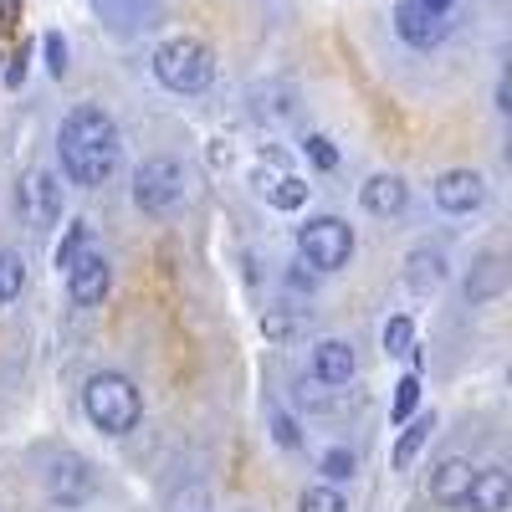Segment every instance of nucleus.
<instances>
[{
    "instance_id": "nucleus-14",
    "label": "nucleus",
    "mask_w": 512,
    "mask_h": 512,
    "mask_svg": "<svg viewBox=\"0 0 512 512\" xmlns=\"http://www.w3.org/2000/svg\"><path fill=\"white\" fill-rule=\"evenodd\" d=\"M446 282V251H436V246H415L410 256H405V287L410 292H436Z\"/></svg>"
},
{
    "instance_id": "nucleus-25",
    "label": "nucleus",
    "mask_w": 512,
    "mask_h": 512,
    "mask_svg": "<svg viewBox=\"0 0 512 512\" xmlns=\"http://www.w3.org/2000/svg\"><path fill=\"white\" fill-rule=\"evenodd\" d=\"M41 52H47V72H52V77H62V72H67V41H62L57 31L41 36Z\"/></svg>"
},
{
    "instance_id": "nucleus-10",
    "label": "nucleus",
    "mask_w": 512,
    "mask_h": 512,
    "mask_svg": "<svg viewBox=\"0 0 512 512\" xmlns=\"http://www.w3.org/2000/svg\"><path fill=\"white\" fill-rule=\"evenodd\" d=\"M354 374H359L354 344H344V338H323V344H313V379L318 384H349Z\"/></svg>"
},
{
    "instance_id": "nucleus-18",
    "label": "nucleus",
    "mask_w": 512,
    "mask_h": 512,
    "mask_svg": "<svg viewBox=\"0 0 512 512\" xmlns=\"http://www.w3.org/2000/svg\"><path fill=\"white\" fill-rule=\"evenodd\" d=\"M431 431H436V415H420V420H405V436L395 441V466L405 472V466L415 461V451L431 441Z\"/></svg>"
},
{
    "instance_id": "nucleus-15",
    "label": "nucleus",
    "mask_w": 512,
    "mask_h": 512,
    "mask_svg": "<svg viewBox=\"0 0 512 512\" xmlns=\"http://www.w3.org/2000/svg\"><path fill=\"white\" fill-rule=\"evenodd\" d=\"M472 472H477V466L466 461V456H446L436 472H431V497L446 502V507H461L466 487H472Z\"/></svg>"
},
{
    "instance_id": "nucleus-13",
    "label": "nucleus",
    "mask_w": 512,
    "mask_h": 512,
    "mask_svg": "<svg viewBox=\"0 0 512 512\" xmlns=\"http://www.w3.org/2000/svg\"><path fill=\"white\" fill-rule=\"evenodd\" d=\"M21 205H26L31 221H57L62 216V185H57V175L36 169V175L21 185Z\"/></svg>"
},
{
    "instance_id": "nucleus-4",
    "label": "nucleus",
    "mask_w": 512,
    "mask_h": 512,
    "mask_svg": "<svg viewBox=\"0 0 512 512\" xmlns=\"http://www.w3.org/2000/svg\"><path fill=\"white\" fill-rule=\"evenodd\" d=\"M354 226L338 216H313L308 226H297V251H303V267L313 272H338L354 262Z\"/></svg>"
},
{
    "instance_id": "nucleus-3",
    "label": "nucleus",
    "mask_w": 512,
    "mask_h": 512,
    "mask_svg": "<svg viewBox=\"0 0 512 512\" xmlns=\"http://www.w3.org/2000/svg\"><path fill=\"white\" fill-rule=\"evenodd\" d=\"M82 410H88V420L103 436H128L144 420V395L128 374L103 369V374L88 379V390H82Z\"/></svg>"
},
{
    "instance_id": "nucleus-7",
    "label": "nucleus",
    "mask_w": 512,
    "mask_h": 512,
    "mask_svg": "<svg viewBox=\"0 0 512 512\" xmlns=\"http://www.w3.org/2000/svg\"><path fill=\"white\" fill-rule=\"evenodd\" d=\"M67 292H72L77 308H98L103 297L113 292V262H108V256H103L93 241L67 262Z\"/></svg>"
},
{
    "instance_id": "nucleus-29",
    "label": "nucleus",
    "mask_w": 512,
    "mask_h": 512,
    "mask_svg": "<svg viewBox=\"0 0 512 512\" xmlns=\"http://www.w3.org/2000/svg\"><path fill=\"white\" fill-rule=\"evenodd\" d=\"M21 21V0H0V26H16Z\"/></svg>"
},
{
    "instance_id": "nucleus-9",
    "label": "nucleus",
    "mask_w": 512,
    "mask_h": 512,
    "mask_svg": "<svg viewBox=\"0 0 512 512\" xmlns=\"http://www.w3.org/2000/svg\"><path fill=\"white\" fill-rule=\"evenodd\" d=\"M395 36L405 41V47H415V52H431V47H441L446 21L431 16L420 0H400V6H395Z\"/></svg>"
},
{
    "instance_id": "nucleus-23",
    "label": "nucleus",
    "mask_w": 512,
    "mask_h": 512,
    "mask_svg": "<svg viewBox=\"0 0 512 512\" xmlns=\"http://www.w3.org/2000/svg\"><path fill=\"white\" fill-rule=\"evenodd\" d=\"M21 282H26V267L16 262L11 251H0V303H11V297H21Z\"/></svg>"
},
{
    "instance_id": "nucleus-20",
    "label": "nucleus",
    "mask_w": 512,
    "mask_h": 512,
    "mask_svg": "<svg viewBox=\"0 0 512 512\" xmlns=\"http://www.w3.org/2000/svg\"><path fill=\"white\" fill-rule=\"evenodd\" d=\"M297 512H349V502L333 482H318V487H308L303 497H297Z\"/></svg>"
},
{
    "instance_id": "nucleus-6",
    "label": "nucleus",
    "mask_w": 512,
    "mask_h": 512,
    "mask_svg": "<svg viewBox=\"0 0 512 512\" xmlns=\"http://www.w3.org/2000/svg\"><path fill=\"white\" fill-rule=\"evenodd\" d=\"M41 487H47V497L57 507H82V502H93V492H98V472L77 451H62V456H52L47 472H41Z\"/></svg>"
},
{
    "instance_id": "nucleus-19",
    "label": "nucleus",
    "mask_w": 512,
    "mask_h": 512,
    "mask_svg": "<svg viewBox=\"0 0 512 512\" xmlns=\"http://www.w3.org/2000/svg\"><path fill=\"white\" fill-rule=\"evenodd\" d=\"M318 472H323V482H354V472H359V456L349 451V446H328L323 456H318Z\"/></svg>"
},
{
    "instance_id": "nucleus-16",
    "label": "nucleus",
    "mask_w": 512,
    "mask_h": 512,
    "mask_svg": "<svg viewBox=\"0 0 512 512\" xmlns=\"http://www.w3.org/2000/svg\"><path fill=\"white\" fill-rule=\"evenodd\" d=\"M256 185H262L267 205H277V210H297L308 200V180H297V175H256Z\"/></svg>"
},
{
    "instance_id": "nucleus-21",
    "label": "nucleus",
    "mask_w": 512,
    "mask_h": 512,
    "mask_svg": "<svg viewBox=\"0 0 512 512\" xmlns=\"http://www.w3.org/2000/svg\"><path fill=\"white\" fill-rule=\"evenodd\" d=\"M415 405H420V374H405V379L395 384V405H390L395 425H405V420L415 415Z\"/></svg>"
},
{
    "instance_id": "nucleus-27",
    "label": "nucleus",
    "mask_w": 512,
    "mask_h": 512,
    "mask_svg": "<svg viewBox=\"0 0 512 512\" xmlns=\"http://www.w3.org/2000/svg\"><path fill=\"white\" fill-rule=\"evenodd\" d=\"M308 159H313L318 169H333V164H338V154H333V144H328L323 134H308Z\"/></svg>"
},
{
    "instance_id": "nucleus-8",
    "label": "nucleus",
    "mask_w": 512,
    "mask_h": 512,
    "mask_svg": "<svg viewBox=\"0 0 512 512\" xmlns=\"http://www.w3.org/2000/svg\"><path fill=\"white\" fill-rule=\"evenodd\" d=\"M431 195H436V205L446 210V216H472V210L487 200V180L477 175V169H446V175H436Z\"/></svg>"
},
{
    "instance_id": "nucleus-1",
    "label": "nucleus",
    "mask_w": 512,
    "mask_h": 512,
    "mask_svg": "<svg viewBox=\"0 0 512 512\" xmlns=\"http://www.w3.org/2000/svg\"><path fill=\"white\" fill-rule=\"evenodd\" d=\"M118 154H123L118 123L98 103H77L62 118V128H57V159H62V175L77 190H98L118 169Z\"/></svg>"
},
{
    "instance_id": "nucleus-24",
    "label": "nucleus",
    "mask_w": 512,
    "mask_h": 512,
    "mask_svg": "<svg viewBox=\"0 0 512 512\" xmlns=\"http://www.w3.org/2000/svg\"><path fill=\"white\" fill-rule=\"evenodd\" d=\"M82 246H88V221H72V226H67V236L57 241V272H67V262H72V256H77Z\"/></svg>"
},
{
    "instance_id": "nucleus-17",
    "label": "nucleus",
    "mask_w": 512,
    "mask_h": 512,
    "mask_svg": "<svg viewBox=\"0 0 512 512\" xmlns=\"http://www.w3.org/2000/svg\"><path fill=\"white\" fill-rule=\"evenodd\" d=\"M384 354L390 359H410L420 369V354H415V323L410 318H390L384 323Z\"/></svg>"
},
{
    "instance_id": "nucleus-28",
    "label": "nucleus",
    "mask_w": 512,
    "mask_h": 512,
    "mask_svg": "<svg viewBox=\"0 0 512 512\" xmlns=\"http://www.w3.org/2000/svg\"><path fill=\"white\" fill-rule=\"evenodd\" d=\"M272 431H277V446H287V451L303 446V436H297V420H292V415H277V420H272Z\"/></svg>"
},
{
    "instance_id": "nucleus-2",
    "label": "nucleus",
    "mask_w": 512,
    "mask_h": 512,
    "mask_svg": "<svg viewBox=\"0 0 512 512\" xmlns=\"http://www.w3.org/2000/svg\"><path fill=\"white\" fill-rule=\"evenodd\" d=\"M149 67L159 77V88L180 93V98H195V93H205L210 82H216V52H210L200 36H169V41H159Z\"/></svg>"
},
{
    "instance_id": "nucleus-12",
    "label": "nucleus",
    "mask_w": 512,
    "mask_h": 512,
    "mask_svg": "<svg viewBox=\"0 0 512 512\" xmlns=\"http://www.w3.org/2000/svg\"><path fill=\"white\" fill-rule=\"evenodd\" d=\"M359 200H364V210H369V216L390 221V216H400V210L410 205V185H405L400 175H374V180H364Z\"/></svg>"
},
{
    "instance_id": "nucleus-26",
    "label": "nucleus",
    "mask_w": 512,
    "mask_h": 512,
    "mask_svg": "<svg viewBox=\"0 0 512 512\" xmlns=\"http://www.w3.org/2000/svg\"><path fill=\"white\" fill-rule=\"evenodd\" d=\"M26 72H31V47L21 41V47L11 52V62H6V88H21V82H26Z\"/></svg>"
},
{
    "instance_id": "nucleus-22",
    "label": "nucleus",
    "mask_w": 512,
    "mask_h": 512,
    "mask_svg": "<svg viewBox=\"0 0 512 512\" xmlns=\"http://www.w3.org/2000/svg\"><path fill=\"white\" fill-rule=\"evenodd\" d=\"M164 507H169V512H210V492H205L200 482H190V487H175V492H169Z\"/></svg>"
},
{
    "instance_id": "nucleus-30",
    "label": "nucleus",
    "mask_w": 512,
    "mask_h": 512,
    "mask_svg": "<svg viewBox=\"0 0 512 512\" xmlns=\"http://www.w3.org/2000/svg\"><path fill=\"white\" fill-rule=\"evenodd\" d=\"M420 6H425V11H431V16H446V11L456 6V0H420Z\"/></svg>"
},
{
    "instance_id": "nucleus-5",
    "label": "nucleus",
    "mask_w": 512,
    "mask_h": 512,
    "mask_svg": "<svg viewBox=\"0 0 512 512\" xmlns=\"http://www.w3.org/2000/svg\"><path fill=\"white\" fill-rule=\"evenodd\" d=\"M190 195V180H185V164L175 159H144L139 175H134V205L144 216H175Z\"/></svg>"
},
{
    "instance_id": "nucleus-11",
    "label": "nucleus",
    "mask_w": 512,
    "mask_h": 512,
    "mask_svg": "<svg viewBox=\"0 0 512 512\" xmlns=\"http://www.w3.org/2000/svg\"><path fill=\"white\" fill-rule=\"evenodd\" d=\"M461 502L472 507V512H507V502H512L507 472H502V466H477V472H472V487H466Z\"/></svg>"
}]
</instances>
